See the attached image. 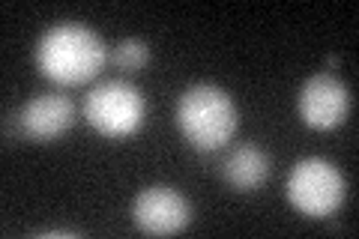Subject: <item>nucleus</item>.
Returning a JSON list of instances; mask_svg holds the SVG:
<instances>
[{"mask_svg": "<svg viewBox=\"0 0 359 239\" xmlns=\"http://www.w3.org/2000/svg\"><path fill=\"white\" fill-rule=\"evenodd\" d=\"M33 60L48 81L60 87H78L102 72V66L108 63V48L87 25L60 21L39 36Z\"/></svg>", "mask_w": 359, "mask_h": 239, "instance_id": "1", "label": "nucleus"}, {"mask_svg": "<svg viewBox=\"0 0 359 239\" xmlns=\"http://www.w3.org/2000/svg\"><path fill=\"white\" fill-rule=\"evenodd\" d=\"M240 123L228 90L216 84H192L177 99V129L201 153L222 150Z\"/></svg>", "mask_w": 359, "mask_h": 239, "instance_id": "2", "label": "nucleus"}, {"mask_svg": "<svg viewBox=\"0 0 359 239\" xmlns=\"http://www.w3.org/2000/svg\"><path fill=\"white\" fill-rule=\"evenodd\" d=\"M147 117V102L141 90L123 78L99 81L84 96V120L102 138H129Z\"/></svg>", "mask_w": 359, "mask_h": 239, "instance_id": "3", "label": "nucleus"}, {"mask_svg": "<svg viewBox=\"0 0 359 239\" xmlns=\"http://www.w3.org/2000/svg\"><path fill=\"white\" fill-rule=\"evenodd\" d=\"M285 191H287L290 207L299 215H306V219H330L344 203L347 186H344L341 170L332 162L311 156L290 168Z\"/></svg>", "mask_w": 359, "mask_h": 239, "instance_id": "4", "label": "nucleus"}, {"mask_svg": "<svg viewBox=\"0 0 359 239\" xmlns=\"http://www.w3.org/2000/svg\"><path fill=\"white\" fill-rule=\"evenodd\" d=\"M297 111H299V120L309 129L330 132L335 126H341L347 114H351V90L332 72H318L306 78V84L299 87Z\"/></svg>", "mask_w": 359, "mask_h": 239, "instance_id": "5", "label": "nucleus"}, {"mask_svg": "<svg viewBox=\"0 0 359 239\" xmlns=\"http://www.w3.org/2000/svg\"><path fill=\"white\" fill-rule=\"evenodd\" d=\"M132 221L141 233L174 236L192 221V203L171 186H150L132 200Z\"/></svg>", "mask_w": 359, "mask_h": 239, "instance_id": "6", "label": "nucleus"}, {"mask_svg": "<svg viewBox=\"0 0 359 239\" xmlns=\"http://www.w3.org/2000/svg\"><path fill=\"white\" fill-rule=\"evenodd\" d=\"M75 123V105L63 93H39L25 102L18 114V129L25 138L36 144H48L63 138Z\"/></svg>", "mask_w": 359, "mask_h": 239, "instance_id": "7", "label": "nucleus"}, {"mask_svg": "<svg viewBox=\"0 0 359 239\" xmlns=\"http://www.w3.org/2000/svg\"><path fill=\"white\" fill-rule=\"evenodd\" d=\"M222 177L233 191H257L269 177V156L255 144H240L222 165Z\"/></svg>", "mask_w": 359, "mask_h": 239, "instance_id": "8", "label": "nucleus"}, {"mask_svg": "<svg viewBox=\"0 0 359 239\" xmlns=\"http://www.w3.org/2000/svg\"><path fill=\"white\" fill-rule=\"evenodd\" d=\"M111 63L123 72H138L150 63V45L144 39H120L114 48H111Z\"/></svg>", "mask_w": 359, "mask_h": 239, "instance_id": "9", "label": "nucleus"}, {"mask_svg": "<svg viewBox=\"0 0 359 239\" xmlns=\"http://www.w3.org/2000/svg\"><path fill=\"white\" fill-rule=\"evenodd\" d=\"M39 236H45V239L51 236V239H54V236H78V233H75V231H45V233H39Z\"/></svg>", "mask_w": 359, "mask_h": 239, "instance_id": "10", "label": "nucleus"}, {"mask_svg": "<svg viewBox=\"0 0 359 239\" xmlns=\"http://www.w3.org/2000/svg\"><path fill=\"white\" fill-rule=\"evenodd\" d=\"M339 63H341V60H339V57H335V54H332L330 60H327V66H330V69H335V66H339Z\"/></svg>", "mask_w": 359, "mask_h": 239, "instance_id": "11", "label": "nucleus"}]
</instances>
